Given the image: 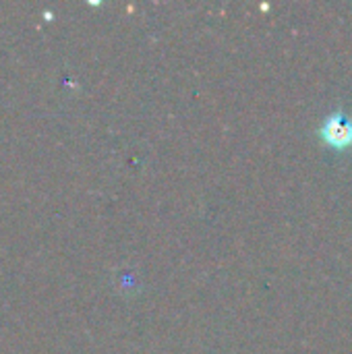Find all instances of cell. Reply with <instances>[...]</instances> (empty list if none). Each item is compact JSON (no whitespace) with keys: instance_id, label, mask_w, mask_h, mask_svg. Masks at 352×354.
I'll list each match as a JSON object with an SVG mask.
<instances>
[{"instance_id":"cell-1","label":"cell","mask_w":352,"mask_h":354,"mask_svg":"<svg viewBox=\"0 0 352 354\" xmlns=\"http://www.w3.org/2000/svg\"><path fill=\"white\" fill-rule=\"evenodd\" d=\"M319 137L332 149H349L352 147V118L344 112L330 114L322 124Z\"/></svg>"}]
</instances>
